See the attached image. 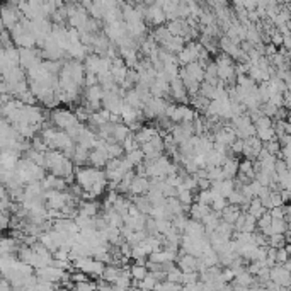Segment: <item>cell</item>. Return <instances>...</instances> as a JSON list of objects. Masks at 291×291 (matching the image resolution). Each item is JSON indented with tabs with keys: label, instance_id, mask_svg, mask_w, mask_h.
<instances>
[{
	"label": "cell",
	"instance_id": "cell-11",
	"mask_svg": "<svg viewBox=\"0 0 291 291\" xmlns=\"http://www.w3.org/2000/svg\"><path fill=\"white\" fill-rule=\"evenodd\" d=\"M155 135H158V131H157V128H152V126H143L142 130H138L136 133L133 135L135 136V140L138 142V145H142V143H147L150 138H153Z\"/></svg>",
	"mask_w": 291,
	"mask_h": 291
},
{
	"label": "cell",
	"instance_id": "cell-4",
	"mask_svg": "<svg viewBox=\"0 0 291 291\" xmlns=\"http://www.w3.org/2000/svg\"><path fill=\"white\" fill-rule=\"evenodd\" d=\"M0 21H2V28H6L11 31L14 26L19 23V14H17V11L12 6H6L0 9Z\"/></svg>",
	"mask_w": 291,
	"mask_h": 291
},
{
	"label": "cell",
	"instance_id": "cell-17",
	"mask_svg": "<svg viewBox=\"0 0 291 291\" xmlns=\"http://www.w3.org/2000/svg\"><path fill=\"white\" fill-rule=\"evenodd\" d=\"M148 272V267L145 266L142 262H136L135 266H131V271H130V276L133 277L135 281H142Z\"/></svg>",
	"mask_w": 291,
	"mask_h": 291
},
{
	"label": "cell",
	"instance_id": "cell-1",
	"mask_svg": "<svg viewBox=\"0 0 291 291\" xmlns=\"http://www.w3.org/2000/svg\"><path fill=\"white\" fill-rule=\"evenodd\" d=\"M77 121L79 119H77L75 114L67 109H53V113H51V123L57 128H62V130H65Z\"/></svg>",
	"mask_w": 291,
	"mask_h": 291
},
{
	"label": "cell",
	"instance_id": "cell-16",
	"mask_svg": "<svg viewBox=\"0 0 291 291\" xmlns=\"http://www.w3.org/2000/svg\"><path fill=\"white\" fill-rule=\"evenodd\" d=\"M125 158L128 162H130L131 165L136 167L138 164H142V162L145 160V155H143V152H142V148H135V150H131V152H126V155Z\"/></svg>",
	"mask_w": 291,
	"mask_h": 291
},
{
	"label": "cell",
	"instance_id": "cell-3",
	"mask_svg": "<svg viewBox=\"0 0 291 291\" xmlns=\"http://www.w3.org/2000/svg\"><path fill=\"white\" fill-rule=\"evenodd\" d=\"M199 51H201V45H196V43H189L187 46L177 53V62L182 63V65H187L191 62H196L199 57Z\"/></svg>",
	"mask_w": 291,
	"mask_h": 291
},
{
	"label": "cell",
	"instance_id": "cell-18",
	"mask_svg": "<svg viewBox=\"0 0 291 291\" xmlns=\"http://www.w3.org/2000/svg\"><path fill=\"white\" fill-rule=\"evenodd\" d=\"M97 203H92V201H89V203H84L82 206H80V211L79 215H84V216H96L97 215Z\"/></svg>",
	"mask_w": 291,
	"mask_h": 291
},
{
	"label": "cell",
	"instance_id": "cell-14",
	"mask_svg": "<svg viewBox=\"0 0 291 291\" xmlns=\"http://www.w3.org/2000/svg\"><path fill=\"white\" fill-rule=\"evenodd\" d=\"M255 136L260 140V142H269V140L276 138V130L272 126H266V128H255Z\"/></svg>",
	"mask_w": 291,
	"mask_h": 291
},
{
	"label": "cell",
	"instance_id": "cell-20",
	"mask_svg": "<svg viewBox=\"0 0 291 291\" xmlns=\"http://www.w3.org/2000/svg\"><path fill=\"white\" fill-rule=\"evenodd\" d=\"M9 288H12L11 281L7 277H0V289H9Z\"/></svg>",
	"mask_w": 291,
	"mask_h": 291
},
{
	"label": "cell",
	"instance_id": "cell-12",
	"mask_svg": "<svg viewBox=\"0 0 291 291\" xmlns=\"http://www.w3.org/2000/svg\"><path fill=\"white\" fill-rule=\"evenodd\" d=\"M247 211H249V215H252L257 220V218L262 215V213H266L267 209H266V206L262 204V201H260L259 198H252L250 201H249V204H247Z\"/></svg>",
	"mask_w": 291,
	"mask_h": 291
},
{
	"label": "cell",
	"instance_id": "cell-7",
	"mask_svg": "<svg viewBox=\"0 0 291 291\" xmlns=\"http://www.w3.org/2000/svg\"><path fill=\"white\" fill-rule=\"evenodd\" d=\"M143 16L147 17L152 24L155 26H160L162 23L165 21V14H164V9L160 6H157V4H153V6H150L147 11L143 12Z\"/></svg>",
	"mask_w": 291,
	"mask_h": 291
},
{
	"label": "cell",
	"instance_id": "cell-10",
	"mask_svg": "<svg viewBox=\"0 0 291 291\" xmlns=\"http://www.w3.org/2000/svg\"><path fill=\"white\" fill-rule=\"evenodd\" d=\"M221 170H223L225 179H233L238 174V160L235 158H225V162L221 164Z\"/></svg>",
	"mask_w": 291,
	"mask_h": 291
},
{
	"label": "cell",
	"instance_id": "cell-9",
	"mask_svg": "<svg viewBox=\"0 0 291 291\" xmlns=\"http://www.w3.org/2000/svg\"><path fill=\"white\" fill-rule=\"evenodd\" d=\"M169 85H170V94L175 97L177 101H186V97H187V91H186V87H184V84H182V80L179 79H172L169 82Z\"/></svg>",
	"mask_w": 291,
	"mask_h": 291
},
{
	"label": "cell",
	"instance_id": "cell-6",
	"mask_svg": "<svg viewBox=\"0 0 291 291\" xmlns=\"http://www.w3.org/2000/svg\"><path fill=\"white\" fill-rule=\"evenodd\" d=\"M109 160L108 153H106L104 147H96V150H92V152H89V160L91 162L92 167H97V169H101V167L106 165V162Z\"/></svg>",
	"mask_w": 291,
	"mask_h": 291
},
{
	"label": "cell",
	"instance_id": "cell-15",
	"mask_svg": "<svg viewBox=\"0 0 291 291\" xmlns=\"http://www.w3.org/2000/svg\"><path fill=\"white\" fill-rule=\"evenodd\" d=\"M121 274V269L116 266H104V271H102V279L108 281V283L113 284L116 281V277Z\"/></svg>",
	"mask_w": 291,
	"mask_h": 291
},
{
	"label": "cell",
	"instance_id": "cell-5",
	"mask_svg": "<svg viewBox=\"0 0 291 291\" xmlns=\"http://www.w3.org/2000/svg\"><path fill=\"white\" fill-rule=\"evenodd\" d=\"M150 187V179L147 177V175H138L136 174L133 177V181H131L130 184V189H128V192H131V194H145V192L148 191Z\"/></svg>",
	"mask_w": 291,
	"mask_h": 291
},
{
	"label": "cell",
	"instance_id": "cell-8",
	"mask_svg": "<svg viewBox=\"0 0 291 291\" xmlns=\"http://www.w3.org/2000/svg\"><path fill=\"white\" fill-rule=\"evenodd\" d=\"M177 267L181 269L182 272H187V271H198V257H194V255L182 252V257L179 259V266H177Z\"/></svg>",
	"mask_w": 291,
	"mask_h": 291
},
{
	"label": "cell",
	"instance_id": "cell-2",
	"mask_svg": "<svg viewBox=\"0 0 291 291\" xmlns=\"http://www.w3.org/2000/svg\"><path fill=\"white\" fill-rule=\"evenodd\" d=\"M41 55L38 53L34 48H19V65L24 68V70H29L34 65L41 63Z\"/></svg>",
	"mask_w": 291,
	"mask_h": 291
},
{
	"label": "cell",
	"instance_id": "cell-19",
	"mask_svg": "<svg viewBox=\"0 0 291 291\" xmlns=\"http://www.w3.org/2000/svg\"><path fill=\"white\" fill-rule=\"evenodd\" d=\"M209 101L208 97L204 96H199V97H194V101H192V108L198 109V111H206V108L209 106Z\"/></svg>",
	"mask_w": 291,
	"mask_h": 291
},
{
	"label": "cell",
	"instance_id": "cell-13",
	"mask_svg": "<svg viewBox=\"0 0 291 291\" xmlns=\"http://www.w3.org/2000/svg\"><path fill=\"white\" fill-rule=\"evenodd\" d=\"M131 133V130L128 128V125H125V123H118V125H114V128H113V140L114 142H119L121 143L123 140L126 138L128 135Z\"/></svg>",
	"mask_w": 291,
	"mask_h": 291
}]
</instances>
